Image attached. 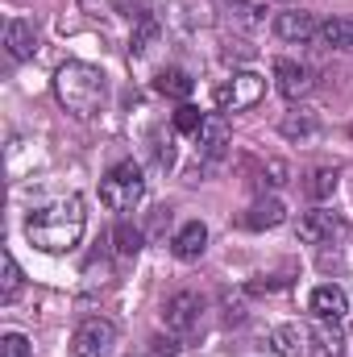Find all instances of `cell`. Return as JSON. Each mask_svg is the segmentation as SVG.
<instances>
[{
  "label": "cell",
  "instance_id": "9",
  "mask_svg": "<svg viewBox=\"0 0 353 357\" xmlns=\"http://www.w3.org/2000/svg\"><path fill=\"white\" fill-rule=\"evenodd\" d=\"M274 33H278L283 42H291V46H308V42H316L320 21H316L312 13H303V8H287V13L274 17Z\"/></svg>",
  "mask_w": 353,
  "mask_h": 357
},
{
  "label": "cell",
  "instance_id": "26",
  "mask_svg": "<svg viewBox=\"0 0 353 357\" xmlns=\"http://www.w3.org/2000/svg\"><path fill=\"white\" fill-rule=\"evenodd\" d=\"M204 121H208V116H204L195 104H179V112H175V133H191V137H195V133L204 129Z\"/></svg>",
  "mask_w": 353,
  "mask_h": 357
},
{
  "label": "cell",
  "instance_id": "23",
  "mask_svg": "<svg viewBox=\"0 0 353 357\" xmlns=\"http://www.w3.org/2000/svg\"><path fill=\"white\" fill-rule=\"evenodd\" d=\"M154 42H158V21H154V17H142V21H137V29H133V42H129L133 59H142Z\"/></svg>",
  "mask_w": 353,
  "mask_h": 357
},
{
  "label": "cell",
  "instance_id": "20",
  "mask_svg": "<svg viewBox=\"0 0 353 357\" xmlns=\"http://www.w3.org/2000/svg\"><path fill=\"white\" fill-rule=\"evenodd\" d=\"M179 25L183 29H208V25H216V4L212 0H179Z\"/></svg>",
  "mask_w": 353,
  "mask_h": 357
},
{
  "label": "cell",
  "instance_id": "15",
  "mask_svg": "<svg viewBox=\"0 0 353 357\" xmlns=\"http://www.w3.org/2000/svg\"><path fill=\"white\" fill-rule=\"evenodd\" d=\"M316 46H324V50H341V54H353V17H329V21H320Z\"/></svg>",
  "mask_w": 353,
  "mask_h": 357
},
{
  "label": "cell",
  "instance_id": "5",
  "mask_svg": "<svg viewBox=\"0 0 353 357\" xmlns=\"http://www.w3.org/2000/svg\"><path fill=\"white\" fill-rule=\"evenodd\" d=\"M117 354V324L104 316H91L71 337V357H112Z\"/></svg>",
  "mask_w": 353,
  "mask_h": 357
},
{
  "label": "cell",
  "instance_id": "17",
  "mask_svg": "<svg viewBox=\"0 0 353 357\" xmlns=\"http://www.w3.org/2000/svg\"><path fill=\"white\" fill-rule=\"evenodd\" d=\"M80 4H84V13H91V17H129V21L150 17L146 13V0H80Z\"/></svg>",
  "mask_w": 353,
  "mask_h": 357
},
{
  "label": "cell",
  "instance_id": "28",
  "mask_svg": "<svg viewBox=\"0 0 353 357\" xmlns=\"http://www.w3.org/2000/svg\"><path fill=\"white\" fill-rule=\"evenodd\" d=\"M154 162H158V167H171V162H175V137H171V133H167V137H163V133L154 137Z\"/></svg>",
  "mask_w": 353,
  "mask_h": 357
},
{
  "label": "cell",
  "instance_id": "12",
  "mask_svg": "<svg viewBox=\"0 0 353 357\" xmlns=\"http://www.w3.org/2000/svg\"><path fill=\"white\" fill-rule=\"evenodd\" d=\"M308 307H312V316H316V320H329V324H337V320L350 312V299H345V291H341V287L324 282V287H316V291H312Z\"/></svg>",
  "mask_w": 353,
  "mask_h": 357
},
{
  "label": "cell",
  "instance_id": "10",
  "mask_svg": "<svg viewBox=\"0 0 353 357\" xmlns=\"http://www.w3.org/2000/svg\"><path fill=\"white\" fill-rule=\"evenodd\" d=\"M274 88H278V96H287V100H303L308 91L316 88L312 67H303L295 59H278L274 63Z\"/></svg>",
  "mask_w": 353,
  "mask_h": 357
},
{
  "label": "cell",
  "instance_id": "29",
  "mask_svg": "<svg viewBox=\"0 0 353 357\" xmlns=\"http://www.w3.org/2000/svg\"><path fill=\"white\" fill-rule=\"evenodd\" d=\"M150 357H179V341H175V333L167 337V333H158L154 341H150Z\"/></svg>",
  "mask_w": 353,
  "mask_h": 357
},
{
  "label": "cell",
  "instance_id": "7",
  "mask_svg": "<svg viewBox=\"0 0 353 357\" xmlns=\"http://www.w3.org/2000/svg\"><path fill=\"white\" fill-rule=\"evenodd\" d=\"M295 233H299L303 245H329V241L345 237V220L337 212H329V208H316V212H303L299 216V229Z\"/></svg>",
  "mask_w": 353,
  "mask_h": 357
},
{
  "label": "cell",
  "instance_id": "11",
  "mask_svg": "<svg viewBox=\"0 0 353 357\" xmlns=\"http://www.w3.org/2000/svg\"><path fill=\"white\" fill-rule=\"evenodd\" d=\"M283 220H287V208H283V199H274V195H262V199H254V204L241 212V229H250V233L278 229Z\"/></svg>",
  "mask_w": 353,
  "mask_h": 357
},
{
  "label": "cell",
  "instance_id": "8",
  "mask_svg": "<svg viewBox=\"0 0 353 357\" xmlns=\"http://www.w3.org/2000/svg\"><path fill=\"white\" fill-rule=\"evenodd\" d=\"M270 345H274L278 357H312L316 345H320V337H316L308 324L291 320V324H278V328L270 333Z\"/></svg>",
  "mask_w": 353,
  "mask_h": 357
},
{
  "label": "cell",
  "instance_id": "18",
  "mask_svg": "<svg viewBox=\"0 0 353 357\" xmlns=\"http://www.w3.org/2000/svg\"><path fill=\"white\" fill-rule=\"evenodd\" d=\"M154 91H158V96H167V100L187 104V96L195 91V79H191L183 67H167V71H158V75H154Z\"/></svg>",
  "mask_w": 353,
  "mask_h": 357
},
{
  "label": "cell",
  "instance_id": "4",
  "mask_svg": "<svg viewBox=\"0 0 353 357\" xmlns=\"http://www.w3.org/2000/svg\"><path fill=\"white\" fill-rule=\"evenodd\" d=\"M262 96H266V79L262 75H254V71H237L233 79H225V84L212 88V104H216L220 112H246V108L262 104Z\"/></svg>",
  "mask_w": 353,
  "mask_h": 357
},
{
  "label": "cell",
  "instance_id": "31",
  "mask_svg": "<svg viewBox=\"0 0 353 357\" xmlns=\"http://www.w3.org/2000/svg\"><path fill=\"white\" fill-rule=\"evenodd\" d=\"M329 357H341V354H329Z\"/></svg>",
  "mask_w": 353,
  "mask_h": 357
},
{
  "label": "cell",
  "instance_id": "16",
  "mask_svg": "<svg viewBox=\"0 0 353 357\" xmlns=\"http://www.w3.org/2000/svg\"><path fill=\"white\" fill-rule=\"evenodd\" d=\"M4 46H8V54L17 59V63H25V59H33V50H38V29H33V21H8V29H4Z\"/></svg>",
  "mask_w": 353,
  "mask_h": 357
},
{
  "label": "cell",
  "instance_id": "6",
  "mask_svg": "<svg viewBox=\"0 0 353 357\" xmlns=\"http://www.w3.org/2000/svg\"><path fill=\"white\" fill-rule=\"evenodd\" d=\"M200 316H204V299L195 295V291H179L167 299V307H163V324H167V333H191V328H200Z\"/></svg>",
  "mask_w": 353,
  "mask_h": 357
},
{
  "label": "cell",
  "instance_id": "2",
  "mask_svg": "<svg viewBox=\"0 0 353 357\" xmlns=\"http://www.w3.org/2000/svg\"><path fill=\"white\" fill-rule=\"evenodd\" d=\"M54 96L59 104L75 116V121H91L104 112V100H108V79L100 67L91 63H63L54 71Z\"/></svg>",
  "mask_w": 353,
  "mask_h": 357
},
{
  "label": "cell",
  "instance_id": "14",
  "mask_svg": "<svg viewBox=\"0 0 353 357\" xmlns=\"http://www.w3.org/2000/svg\"><path fill=\"white\" fill-rule=\"evenodd\" d=\"M204 250H208V225L204 220H187L175 233V241H171V254L179 262H195Z\"/></svg>",
  "mask_w": 353,
  "mask_h": 357
},
{
  "label": "cell",
  "instance_id": "21",
  "mask_svg": "<svg viewBox=\"0 0 353 357\" xmlns=\"http://www.w3.org/2000/svg\"><path fill=\"white\" fill-rule=\"evenodd\" d=\"M337 183H341V171H337V167H320V171L308 175V195H312V199H329V195L337 191Z\"/></svg>",
  "mask_w": 353,
  "mask_h": 357
},
{
  "label": "cell",
  "instance_id": "19",
  "mask_svg": "<svg viewBox=\"0 0 353 357\" xmlns=\"http://www.w3.org/2000/svg\"><path fill=\"white\" fill-rule=\"evenodd\" d=\"M278 133H283L287 142H308V137H316V112H312V108H291V112L278 121Z\"/></svg>",
  "mask_w": 353,
  "mask_h": 357
},
{
  "label": "cell",
  "instance_id": "24",
  "mask_svg": "<svg viewBox=\"0 0 353 357\" xmlns=\"http://www.w3.org/2000/svg\"><path fill=\"white\" fill-rule=\"evenodd\" d=\"M287 175H291V171H287V162H283V158H266L262 167H258V178H254V187H283V183H287Z\"/></svg>",
  "mask_w": 353,
  "mask_h": 357
},
{
  "label": "cell",
  "instance_id": "30",
  "mask_svg": "<svg viewBox=\"0 0 353 357\" xmlns=\"http://www.w3.org/2000/svg\"><path fill=\"white\" fill-rule=\"evenodd\" d=\"M233 13H237V21H241V25H262V21H266V17H262V4H250V0H241Z\"/></svg>",
  "mask_w": 353,
  "mask_h": 357
},
{
  "label": "cell",
  "instance_id": "27",
  "mask_svg": "<svg viewBox=\"0 0 353 357\" xmlns=\"http://www.w3.org/2000/svg\"><path fill=\"white\" fill-rule=\"evenodd\" d=\"M0 357H29V337H21V333H4V341H0Z\"/></svg>",
  "mask_w": 353,
  "mask_h": 357
},
{
  "label": "cell",
  "instance_id": "1",
  "mask_svg": "<svg viewBox=\"0 0 353 357\" xmlns=\"http://www.w3.org/2000/svg\"><path fill=\"white\" fill-rule=\"evenodd\" d=\"M84 229H88V212L80 195H59L46 208L29 212L25 220V237L42 254H71L84 241Z\"/></svg>",
  "mask_w": 353,
  "mask_h": 357
},
{
  "label": "cell",
  "instance_id": "13",
  "mask_svg": "<svg viewBox=\"0 0 353 357\" xmlns=\"http://www.w3.org/2000/svg\"><path fill=\"white\" fill-rule=\"evenodd\" d=\"M195 150H200V158H208V162L225 158V154H229V125H225L220 116H208L204 129L195 133Z\"/></svg>",
  "mask_w": 353,
  "mask_h": 357
},
{
  "label": "cell",
  "instance_id": "22",
  "mask_svg": "<svg viewBox=\"0 0 353 357\" xmlns=\"http://www.w3.org/2000/svg\"><path fill=\"white\" fill-rule=\"evenodd\" d=\"M112 245H117L121 258H137V250H142V229H133L129 220H121V225L112 229Z\"/></svg>",
  "mask_w": 353,
  "mask_h": 357
},
{
  "label": "cell",
  "instance_id": "25",
  "mask_svg": "<svg viewBox=\"0 0 353 357\" xmlns=\"http://www.w3.org/2000/svg\"><path fill=\"white\" fill-rule=\"evenodd\" d=\"M21 278H25V274H21V266H17V258H13V254H4V282H0V299H4V303H13V299H17Z\"/></svg>",
  "mask_w": 353,
  "mask_h": 357
},
{
  "label": "cell",
  "instance_id": "3",
  "mask_svg": "<svg viewBox=\"0 0 353 357\" xmlns=\"http://www.w3.org/2000/svg\"><path fill=\"white\" fill-rule=\"evenodd\" d=\"M146 195V175L137 162H117L108 175L100 178V204L108 212H133Z\"/></svg>",
  "mask_w": 353,
  "mask_h": 357
}]
</instances>
